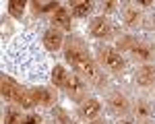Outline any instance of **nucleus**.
Segmentation results:
<instances>
[{
  "instance_id": "obj_1",
  "label": "nucleus",
  "mask_w": 155,
  "mask_h": 124,
  "mask_svg": "<svg viewBox=\"0 0 155 124\" xmlns=\"http://www.w3.org/2000/svg\"><path fill=\"white\" fill-rule=\"evenodd\" d=\"M64 54H66V60L71 62L79 73H83L85 77H89V79L95 81V83H101V77H99V70H97L95 62L91 60L89 52L85 50V46L79 39L71 37V39L66 41V46H64Z\"/></svg>"
},
{
  "instance_id": "obj_2",
  "label": "nucleus",
  "mask_w": 155,
  "mask_h": 124,
  "mask_svg": "<svg viewBox=\"0 0 155 124\" xmlns=\"http://www.w3.org/2000/svg\"><path fill=\"white\" fill-rule=\"evenodd\" d=\"M2 97L12 99L15 103H19V106H23V108H31V106H33V99L27 97L23 89L17 85L12 79H8L6 74H2Z\"/></svg>"
},
{
  "instance_id": "obj_3",
  "label": "nucleus",
  "mask_w": 155,
  "mask_h": 124,
  "mask_svg": "<svg viewBox=\"0 0 155 124\" xmlns=\"http://www.w3.org/2000/svg\"><path fill=\"white\" fill-rule=\"evenodd\" d=\"M101 62L106 64L110 70H114V73H120L122 68H124V60H122V56H120L116 50H112V48H106V50H101Z\"/></svg>"
},
{
  "instance_id": "obj_4",
  "label": "nucleus",
  "mask_w": 155,
  "mask_h": 124,
  "mask_svg": "<svg viewBox=\"0 0 155 124\" xmlns=\"http://www.w3.org/2000/svg\"><path fill=\"white\" fill-rule=\"evenodd\" d=\"M66 91H68V95H71L74 101H81L85 97V87L83 83L79 81V77H74V74H68V81H66Z\"/></svg>"
},
{
  "instance_id": "obj_5",
  "label": "nucleus",
  "mask_w": 155,
  "mask_h": 124,
  "mask_svg": "<svg viewBox=\"0 0 155 124\" xmlns=\"http://www.w3.org/2000/svg\"><path fill=\"white\" fill-rule=\"evenodd\" d=\"M44 46H46V50H50V52H56V50L62 46V33H60L58 29H48V31L44 33Z\"/></svg>"
},
{
  "instance_id": "obj_6",
  "label": "nucleus",
  "mask_w": 155,
  "mask_h": 124,
  "mask_svg": "<svg viewBox=\"0 0 155 124\" xmlns=\"http://www.w3.org/2000/svg\"><path fill=\"white\" fill-rule=\"evenodd\" d=\"M89 27H91V33H93L95 37H106V35H110V23H107L104 17L93 19Z\"/></svg>"
},
{
  "instance_id": "obj_7",
  "label": "nucleus",
  "mask_w": 155,
  "mask_h": 124,
  "mask_svg": "<svg viewBox=\"0 0 155 124\" xmlns=\"http://www.w3.org/2000/svg\"><path fill=\"white\" fill-rule=\"evenodd\" d=\"M155 81V66H143L139 73H137V83L139 85H151Z\"/></svg>"
},
{
  "instance_id": "obj_8",
  "label": "nucleus",
  "mask_w": 155,
  "mask_h": 124,
  "mask_svg": "<svg viewBox=\"0 0 155 124\" xmlns=\"http://www.w3.org/2000/svg\"><path fill=\"white\" fill-rule=\"evenodd\" d=\"M52 21H54V25H58L62 29H71V15H68L66 8H58V11L54 12Z\"/></svg>"
},
{
  "instance_id": "obj_9",
  "label": "nucleus",
  "mask_w": 155,
  "mask_h": 124,
  "mask_svg": "<svg viewBox=\"0 0 155 124\" xmlns=\"http://www.w3.org/2000/svg\"><path fill=\"white\" fill-rule=\"evenodd\" d=\"M29 93H31V99L35 103H52V93H50L48 89H44V87H35Z\"/></svg>"
},
{
  "instance_id": "obj_10",
  "label": "nucleus",
  "mask_w": 155,
  "mask_h": 124,
  "mask_svg": "<svg viewBox=\"0 0 155 124\" xmlns=\"http://www.w3.org/2000/svg\"><path fill=\"white\" fill-rule=\"evenodd\" d=\"M66 81H68L66 70H64L60 64H56V66H54V70H52V83H54L56 87H64V85H66Z\"/></svg>"
},
{
  "instance_id": "obj_11",
  "label": "nucleus",
  "mask_w": 155,
  "mask_h": 124,
  "mask_svg": "<svg viewBox=\"0 0 155 124\" xmlns=\"http://www.w3.org/2000/svg\"><path fill=\"white\" fill-rule=\"evenodd\" d=\"M99 110H101V108H99V101H97V99H89V101H85V106H83V116L85 118H95L97 114H99Z\"/></svg>"
},
{
  "instance_id": "obj_12",
  "label": "nucleus",
  "mask_w": 155,
  "mask_h": 124,
  "mask_svg": "<svg viewBox=\"0 0 155 124\" xmlns=\"http://www.w3.org/2000/svg\"><path fill=\"white\" fill-rule=\"evenodd\" d=\"M110 106L116 112H126L128 110V101L122 97L120 93H112V95H110Z\"/></svg>"
},
{
  "instance_id": "obj_13",
  "label": "nucleus",
  "mask_w": 155,
  "mask_h": 124,
  "mask_svg": "<svg viewBox=\"0 0 155 124\" xmlns=\"http://www.w3.org/2000/svg\"><path fill=\"white\" fill-rule=\"evenodd\" d=\"M91 11H93V4L91 2H74L72 4V15L74 17H87Z\"/></svg>"
},
{
  "instance_id": "obj_14",
  "label": "nucleus",
  "mask_w": 155,
  "mask_h": 124,
  "mask_svg": "<svg viewBox=\"0 0 155 124\" xmlns=\"http://www.w3.org/2000/svg\"><path fill=\"white\" fill-rule=\"evenodd\" d=\"M23 8H25L23 0H11L8 2V12H11L15 19H21L23 17Z\"/></svg>"
},
{
  "instance_id": "obj_15",
  "label": "nucleus",
  "mask_w": 155,
  "mask_h": 124,
  "mask_svg": "<svg viewBox=\"0 0 155 124\" xmlns=\"http://www.w3.org/2000/svg\"><path fill=\"white\" fill-rule=\"evenodd\" d=\"M132 54L139 60H149L151 58V52H149V48H145V46H132Z\"/></svg>"
},
{
  "instance_id": "obj_16",
  "label": "nucleus",
  "mask_w": 155,
  "mask_h": 124,
  "mask_svg": "<svg viewBox=\"0 0 155 124\" xmlns=\"http://www.w3.org/2000/svg\"><path fill=\"white\" fill-rule=\"evenodd\" d=\"M52 114H54V118H56L60 124H72L71 118H68V114L62 110V108H54V110H52Z\"/></svg>"
},
{
  "instance_id": "obj_17",
  "label": "nucleus",
  "mask_w": 155,
  "mask_h": 124,
  "mask_svg": "<svg viewBox=\"0 0 155 124\" xmlns=\"http://www.w3.org/2000/svg\"><path fill=\"white\" fill-rule=\"evenodd\" d=\"M137 19H139V8L128 6V8H126V15H124V23H126V25H132Z\"/></svg>"
},
{
  "instance_id": "obj_18",
  "label": "nucleus",
  "mask_w": 155,
  "mask_h": 124,
  "mask_svg": "<svg viewBox=\"0 0 155 124\" xmlns=\"http://www.w3.org/2000/svg\"><path fill=\"white\" fill-rule=\"evenodd\" d=\"M23 120H21V114L17 110H11L6 116H4V124H21Z\"/></svg>"
},
{
  "instance_id": "obj_19",
  "label": "nucleus",
  "mask_w": 155,
  "mask_h": 124,
  "mask_svg": "<svg viewBox=\"0 0 155 124\" xmlns=\"http://www.w3.org/2000/svg\"><path fill=\"white\" fill-rule=\"evenodd\" d=\"M33 8H35L37 12H46V11H50V8H56V11H58L60 4H58V2H48V4H39V2H33Z\"/></svg>"
},
{
  "instance_id": "obj_20",
  "label": "nucleus",
  "mask_w": 155,
  "mask_h": 124,
  "mask_svg": "<svg viewBox=\"0 0 155 124\" xmlns=\"http://www.w3.org/2000/svg\"><path fill=\"white\" fill-rule=\"evenodd\" d=\"M132 50V37H120L118 39V50Z\"/></svg>"
},
{
  "instance_id": "obj_21",
  "label": "nucleus",
  "mask_w": 155,
  "mask_h": 124,
  "mask_svg": "<svg viewBox=\"0 0 155 124\" xmlns=\"http://www.w3.org/2000/svg\"><path fill=\"white\" fill-rule=\"evenodd\" d=\"M39 122V116H35V114H31V116H27L21 124H37Z\"/></svg>"
},
{
  "instance_id": "obj_22",
  "label": "nucleus",
  "mask_w": 155,
  "mask_h": 124,
  "mask_svg": "<svg viewBox=\"0 0 155 124\" xmlns=\"http://www.w3.org/2000/svg\"><path fill=\"white\" fill-rule=\"evenodd\" d=\"M114 6H116L114 2H106V4H104V8H106L107 12H112V11H114Z\"/></svg>"
}]
</instances>
